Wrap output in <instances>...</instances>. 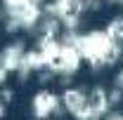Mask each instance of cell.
<instances>
[{"instance_id": "cell-7", "label": "cell", "mask_w": 123, "mask_h": 120, "mask_svg": "<svg viewBox=\"0 0 123 120\" xmlns=\"http://www.w3.org/2000/svg\"><path fill=\"white\" fill-rule=\"evenodd\" d=\"M38 120H47V118H38Z\"/></svg>"}, {"instance_id": "cell-3", "label": "cell", "mask_w": 123, "mask_h": 120, "mask_svg": "<svg viewBox=\"0 0 123 120\" xmlns=\"http://www.w3.org/2000/svg\"><path fill=\"white\" fill-rule=\"evenodd\" d=\"M7 73H10V71H7L5 66H0V85L5 82V78H7Z\"/></svg>"}, {"instance_id": "cell-5", "label": "cell", "mask_w": 123, "mask_h": 120, "mask_svg": "<svg viewBox=\"0 0 123 120\" xmlns=\"http://www.w3.org/2000/svg\"><path fill=\"white\" fill-rule=\"evenodd\" d=\"M111 120H123V115H111Z\"/></svg>"}, {"instance_id": "cell-4", "label": "cell", "mask_w": 123, "mask_h": 120, "mask_svg": "<svg viewBox=\"0 0 123 120\" xmlns=\"http://www.w3.org/2000/svg\"><path fill=\"white\" fill-rule=\"evenodd\" d=\"M2 115H5V101L0 99V118H2Z\"/></svg>"}, {"instance_id": "cell-1", "label": "cell", "mask_w": 123, "mask_h": 120, "mask_svg": "<svg viewBox=\"0 0 123 120\" xmlns=\"http://www.w3.org/2000/svg\"><path fill=\"white\" fill-rule=\"evenodd\" d=\"M62 101H64V108H66L69 113H74L76 118H88V115H90L88 94L83 90H66L62 94Z\"/></svg>"}, {"instance_id": "cell-6", "label": "cell", "mask_w": 123, "mask_h": 120, "mask_svg": "<svg viewBox=\"0 0 123 120\" xmlns=\"http://www.w3.org/2000/svg\"><path fill=\"white\" fill-rule=\"evenodd\" d=\"M31 2H36V5H38V2H40V0H31Z\"/></svg>"}, {"instance_id": "cell-2", "label": "cell", "mask_w": 123, "mask_h": 120, "mask_svg": "<svg viewBox=\"0 0 123 120\" xmlns=\"http://www.w3.org/2000/svg\"><path fill=\"white\" fill-rule=\"evenodd\" d=\"M55 111H59V97L57 94L43 90L33 97V113H36V118H50Z\"/></svg>"}]
</instances>
